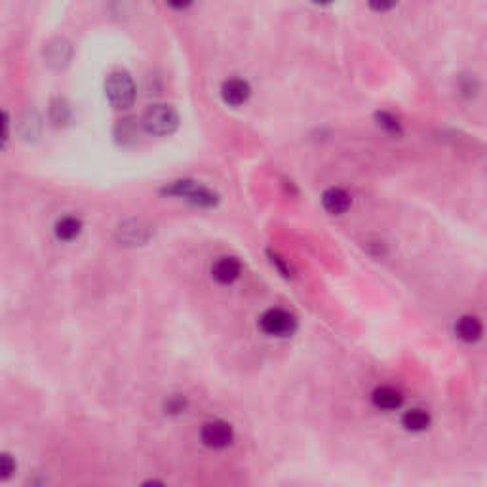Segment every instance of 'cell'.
I'll return each mask as SVG.
<instances>
[{"mask_svg":"<svg viewBox=\"0 0 487 487\" xmlns=\"http://www.w3.org/2000/svg\"><path fill=\"white\" fill-rule=\"evenodd\" d=\"M480 80L474 74H465V76H461L457 80L459 96L465 97V99H476L478 94H480Z\"/></svg>","mask_w":487,"mask_h":487,"instance_id":"13","label":"cell"},{"mask_svg":"<svg viewBox=\"0 0 487 487\" xmlns=\"http://www.w3.org/2000/svg\"><path fill=\"white\" fill-rule=\"evenodd\" d=\"M221 96L225 99V103L238 107V105H244L250 99L251 88L244 78H229V80L223 84Z\"/></svg>","mask_w":487,"mask_h":487,"instance_id":"8","label":"cell"},{"mask_svg":"<svg viewBox=\"0 0 487 487\" xmlns=\"http://www.w3.org/2000/svg\"><path fill=\"white\" fill-rule=\"evenodd\" d=\"M105 94L114 109H128L135 101V84L132 76L122 71L112 73L105 82Z\"/></svg>","mask_w":487,"mask_h":487,"instance_id":"2","label":"cell"},{"mask_svg":"<svg viewBox=\"0 0 487 487\" xmlns=\"http://www.w3.org/2000/svg\"><path fill=\"white\" fill-rule=\"evenodd\" d=\"M377 124H379V128H383L386 133H391V135H400L402 133V124H400V120L392 112H377Z\"/></svg>","mask_w":487,"mask_h":487,"instance_id":"15","label":"cell"},{"mask_svg":"<svg viewBox=\"0 0 487 487\" xmlns=\"http://www.w3.org/2000/svg\"><path fill=\"white\" fill-rule=\"evenodd\" d=\"M141 126L151 135L166 137V135H171V133L178 130L179 114L170 105H153L143 114Z\"/></svg>","mask_w":487,"mask_h":487,"instance_id":"1","label":"cell"},{"mask_svg":"<svg viewBox=\"0 0 487 487\" xmlns=\"http://www.w3.org/2000/svg\"><path fill=\"white\" fill-rule=\"evenodd\" d=\"M2 117H4V122H2V126H4V133H2V141H4V145H6L8 135H10V119H8V112H4Z\"/></svg>","mask_w":487,"mask_h":487,"instance_id":"18","label":"cell"},{"mask_svg":"<svg viewBox=\"0 0 487 487\" xmlns=\"http://www.w3.org/2000/svg\"><path fill=\"white\" fill-rule=\"evenodd\" d=\"M185 407H187V400L183 396H179V394H173V396L166 400V413H181V411H185Z\"/></svg>","mask_w":487,"mask_h":487,"instance_id":"17","label":"cell"},{"mask_svg":"<svg viewBox=\"0 0 487 487\" xmlns=\"http://www.w3.org/2000/svg\"><path fill=\"white\" fill-rule=\"evenodd\" d=\"M141 487H166L160 480H147L141 484Z\"/></svg>","mask_w":487,"mask_h":487,"instance_id":"19","label":"cell"},{"mask_svg":"<svg viewBox=\"0 0 487 487\" xmlns=\"http://www.w3.org/2000/svg\"><path fill=\"white\" fill-rule=\"evenodd\" d=\"M240 274H242V265L234 257L217 259L214 266H212V276L219 284H232V282L240 278Z\"/></svg>","mask_w":487,"mask_h":487,"instance_id":"9","label":"cell"},{"mask_svg":"<svg viewBox=\"0 0 487 487\" xmlns=\"http://www.w3.org/2000/svg\"><path fill=\"white\" fill-rule=\"evenodd\" d=\"M130 225H132V227H128V223L120 225L119 232L122 234V238H128V234H130V237H132V240H130V242L132 244L145 242V240L148 238V229H141L139 221H132Z\"/></svg>","mask_w":487,"mask_h":487,"instance_id":"14","label":"cell"},{"mask_svg":"<svg viewBox=\"0 0 487 487\" xmlns=\"http://www.w3.org/2000/svg\"><path fill=\"white\" fill-rule=\"evenodd\" d=\"M259 327L271 337H289L297 330L296 316L284 309H268L259 318Z\"/></svg>","mask_w":487,"mask_h":487,"instance_id":"3","label":"cell"},{"mask_svg":"<svg viewBox=\"0 0 487 487\" xmlns=\"http://www.w3.org/2000/svg\"><path fill=\"white\" fill-rule=\"evenodd\" d=\"M350 204H352V200L348 196V192L339 189V187H332L322 194V207L330 215L347 214Z\"/></svg>","mask_w":487,"mask_h":487,"instance_id":"7","label":"cell"},{"mask_svg":"<svg viewBox=\"0 0 487 487\" xmlns=\"http://www.w3.org/2000/svg\"><path fill=\"white\" fill-rule=\"evenodd\" d=\"M200 440L210 450H225L234 440V430L229 422L219 421V419L207 421L200 430Z\"/></svg>","mask_w":487,"mask_h":487,"instance_id":"5","label":"cell"},{"mask_svg":"<svg viewBox=\"0 0 487 487\" xmlns=\"http://www.w3.org/2000/svg\"><path fill=\"white\" fill-rule=\"evenodd\" d=\"M82 223L76 217H63L55 223V237L63 240V242H71L74 238L80 234Z\"/></svg>","mask_w":487,"mask_h":487,"instance_id":"12","label":"cell"},{"mask_svg":"<svg viewBox=\"0 0 487 487\" xmlns=\"http://www.w3.org/2000/svg\"><path fill=\"white\" fill-rule=\"evenodd\" d=\"M164 192L170 194V196L189 200L196 206H215L217 204V194L206 189V187H202V185L194 183V181H176L170 187H166Z\"/></svg>","mask_w":487,"mask_h":487,"instance_id":"4","label":"cell"},{"mask_svg":"<svg viewBox=\"0 0 487 487\" xmlns=\"http://www.w3.org/2000/svg\"><path fill=\"white\" fill-rule=\"evenodd\" d=\"M455 335L463 343H476L484 337V324L474 314H463L455 322Z\"/></svg>","mask_w":487,"mask_h":487,"instance_id":"6","label":"cell"},{"mask_svg":"<svg viewBox=\"0 0 487 487\" xmlns=\"http://www.w3.org/2000/svg\"><path fill=\"white\" fill-rule=\"evenodd\" d=\"M430 422H432V417L425 409H409L402 417V425L406 427V430H411V432L427 430L430 427Z\"/></svg>","mask_w":487,"mask_h":487,"instance_id":"11","label":"cell"},{"mask_svg":"<svg viewBox=\"0 0 487 487\" xmlns=\"http://www.w3.org/2000/svg\"><path fill=\"white\" fill-rule=\"evenodd\" d=\"M371 398H373L375 407L384 409V411H394V409L402 407V402H404V396L392 386H379V388L373 391Z\"/></svg>","mask_w":487,"mask_h":487,"instance_id":"10","label":"cell"},{"mask_svg":"<svg viewBox=\"0 0 487 487\" xmlns=\"http://www.w3.org/2000/svg\"><path fill=\"white\" fill-rule=\"evenodd\" d=\"M14 472H15V461L12 459V455L2 453V457H0V476H2V480L4 481L10 480Z\"/></svg>","mask_w":487,"mask_h":487,"instance_id":"16","label":"cell"}]
</instances>
